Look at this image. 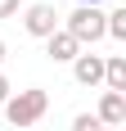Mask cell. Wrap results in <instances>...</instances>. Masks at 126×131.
<instances>
[{"label": "cell", "mask_w": 126, "mask_h": 131, "mask_svg": "<svg viewBox=\"0 0 126 131\" xmlns=\"http://www.w3.org/2000/svg\"><path fill=\"white\" fill-rule=\"evenodd\" d=\"M45 108H50V95L41 91V86H32V91H18V95H9V100H5V118H9V127L27 131L32 122L45 118Z\"/></svg>", "instance_id": "obj_1"}, {"label": "cell", "mask_w": 126, "mask_h": 131, "mask_svg": "<svg viewBox=\"0 0 126 131\" xmlns=\"http://www.w3.org/2000/svg\"><path fill=\"white\" fill-rule=\"evenodd\" d=\"M63 32L77 41V45H95V41H104V9H90V5H77L72 14H68V23H63Z\"/></svg>", "instance_id": "obj_2"}, {"label": "cell", "mask_w": 126, "mask_h": 131, "mask_svg": "<svg viewBox=\"0 0 126 131\" xmlns=\"http://www.w3.org/2000/svg\"><path fill=\"white\" fill-rule=\"evenodd\" d=\"M23 27H27V36H36V41L54 36L59 32V9L54 5H27L23 9Z\"/></svg>", "instance_id": "obj_3"}, {"label": "cell", "mask_w": 126, "mask_h": 131, "mask_svg": "<svg viewBox=\"0 0 126 131\" xmlns=\"http://www.w3.org/2000/svg\"><path fill=\"white\" fill-rule=\"evenodd\" d=\"M95 118H99V127H126V95L104 91V95H99V108H95Z\"/></svg>", "instance_id": "obj_4"}, {"label": "cell", "mask_w": 126, "mask_h": 131, "mask_svg": "<svg viewBox=\"0 0 126 131\" xmlns=\"http://www.w3.org/2000/svg\"><path fill=\"white\" fill-rule=\"evenodd\" d=\"M72 77L81 81V86H99V81H104V54H86V50H81L72 59Z\"/></svg>", "instance_id": "obj_5"}, {"label": "cell", "mask_w": 126, "mask_h": 131, "mask_svg": "<svg viewBox=\"0 0 126 131\" xmlns=\"http://www.w3.org/2000/svg\"><path fill=\"white\" fill-rule=\"evenodd\" d=\"M45 54H50L54 63H72L77 54H81V45H77V41L68 36V32H63V27H59V32H54V36H45Z\"/></svg>", "instance_id": "obj_6"}, {"label": "cell", "mask_w": 126, "mask_h": 131, "mask_svg": "<svg viewBox=\"0 0 126 131\" xmlns=\"http://www.w3.org/2000/svg\"><path fill=\"white\" fill-rule=\"evenodd\" d=\"M104 86L117 91V95H126V59L122 54H108L104 59Z\"/></svg>", "instance_id": "obj_7"}, {"label": "cell", "mask_w": 126, "mask_h": 131, "mask_svg": "<svg viewBox=\"0 0 126 131\" xmlns=\"http://www.w3.org/2000/svg\"><path fill=\"white\" fill-rule=\"evenodd\" d=\"M72 131H99V118H95V113H77V118H72Z\"/></svg>", "instance_id": "obj_8"}, {"label": "cell", "mask_w": 126, "mask_h": 131, "mask_svg": "<svg viewBox=\"0 0 126 131\" xmlns=\"http://www.w3.org/2000/svg\"><path fill=\"white\" fill-rule=\"evenodd\" d=\"M18 9H23V0H0V18H14Z\"/></svg>", "instance_id": "obj_9"}, {"label": "cell", "mask_w": 126, "mask_h": 131, "mask_svg": "<svg viewBox=\"0 0 126 131\" xmlns=\"http://www.w3.org/2000/svg\"><path fill=\"white\" fill-rule=\"evenodd\" d=\"M9 95H14V86H9V77L0 72V108H5V100H9Z\"/></svg>", "instance_id": "obj_10"}, {"label": "cell", "mask_w": 126, "mask_h": 131, "mask_svg": "<svg viewBox=\"0 0 126 131\" xmlns=\"http://www.w3.org/2000/svg\"><path fill=\"white\" fill-rule=\"evenodd\" d=\"M77 5H90V9H99V5H104V0H77Z\"/></svg>", "instance_id": "obj_11"}, {"label": "cell", "mask_w": 126, "mask_h": 131, "mask_svg": "<svg viewBox=\"0 0 126 131\" xmlns=\"http://www.w3.org/2000/svg\"><path fill=\"white\" fill-rule=\"evenodd\" d=\"M5 54H9V45H5V41H0V63H5Z\"/></svg>", "instance_id": "obj_12"}, {"label": "cell", "mask_w": 126, "mask_h": 131, "mask_svg": "<svg viewBox=\"0 0 126 131\" xmlns=\"http://www.w3.org/2000/svg\"><path fill=\"white\" fill-rule=\"evenodd\" d=\"M99 131H122V127H99Z\"/></svg>", "instance_id": "obj_13"}]
</instances>
